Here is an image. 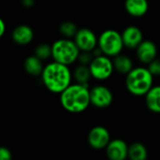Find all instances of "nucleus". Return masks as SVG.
Instances as JSON below:
<instances>
[{"label":"nucleus","mask_w":160,"mask_h":160,"mask_svg":"<svg viewBox=\"0 0 160 160\" xmlns=\"http://www.w3.org/2000/svg\"><path fill=\"white\" fill-rule=\"evenodd\" d=\"M40 76L44 86L50 92L55 94L62 93L71 84L72 80V74L68 66L55 61L44 66Z\"/></svg>","instance_id":"nucleus-1"},{"label":"nucleus","mask_w":160,"mask_h":160,"mask_svg":"<svg viewBox=\"0 0 160 160\" xmlns=\"http://www.w3.org/2000/svg\"><path fill=\"white\" fill-rule=\"evenodd\" d=\"M60 103L62 107L71 113L84 112L90 103V89L88 85L74 83L68 85L60 93Z\"/></svg>","instance_id":"nucleus-2"},{"label":"nucleus","mask_w":160,"mask_h":160,"mask_svg":"<svg viewBox=\"0 0 160 160\" xmlns=\"http://www.w3.org/2000/svg\"><path fill=\"white\" fill-rule=\"evenodd\" d=\"M153 75L148 68L139 67L133 68L126 78L128 91L136 97H142L153 87Z\"/></svg>","instance_id":"nucleus-3"},{"label":"nucleus","mask_w":160,"mask_h":160,"mask_svg":"<svg viewBox=\"0 0 160 160\" xmlns=\"http://www.w3.org/2000/svg\"><path fill=\"white\" fill-rule=\"evenodd\" d=\"M80 49L70 38H60L52 45V57L53 61L70 66L78 60Z\"/></svg>","instance_id":"nucleus-4"},{"label":"nucleus","mask_w":160,"mask_h":160,"mask_svg":"<svg viewBox=\"0 0 160 160\" xmlns=\"http://www.w3.org/2000/svg\"><path fill=\"white\" fill-rule=\"evenodd\" d=\"M98 46L102 53L109 57H114L121 53L125 47L121 33L113 29L105 30L100 34L98 38Z\"/></svg>","instance_id":"nucleus-5"},{"label":"nucleus","mask_w":160,"mask_h":160,"mask_svg":"<svg viewBox=\"0 0 160 160\" xmlns=\"http://www.w3.org/2000/svg\"><path fill=\"white\" fill-rule=\"evenodd\" d=\"M89 68L92 77L98 81H105L109 79L114 69L112 61L105 54L95 56L89 64Z\"/></svg>","instance_id":"nucleus-6"},{"label":"nucleus","mask_w":160,"mask_h":160,"mask_svg":"<svg viewBox=\"0 0 160 160\" xmlns=\"http://www.w3.org/2000/svg\"><path fill=\"white\" fill-rule=\"evenodd\" d=\"M113 100L112 91L104 85H97L90 89V103L97 108H107Z\"/></svg>","instance_id":"nucleus-7"},{"label":"nucleus","mask_w":160,"mask_h":160,"mask_svg":"<svg viewBox=\"0 0 160 160\" xmlns=\"http://www.w3.org/2000/svg\"><path fill=\"white\" fill-rule=\"evenodd\" d=\"M74 42L81 52H92L98 45V38L92 30L81 28L74 36Z\"/></svg>","instance_id":"nucleus-8"},{"label":"nucleus","mask_w":160,"mask_h":160,"mask_svg":"<svg viewBox=\"0 0 160 160\" xmlns=\"http://www.w3.org/2000/svg\"><path fill=\"white\" fill-rule=\"evenodd\" d=\"M88 143L89 145L96 149L100 150L106 148L108 143L111 141V136L109 130L101 126L93 128L88 133Z\"/></svg>","instance_id":"nucleus-9"},{"label":"nucleus","mask_w":160,"mask_h":160,"mask_svg":"<svg viewBox=\"0 0 160 160\" xmlns=\"http://www.w3.org/2000/svg\"><path fill=\"white\" fill-rule=\"evenodd\" d=\"M105 149L108 158L111 160H125L128 155V145L120 139L110 141Z\"/></svg>","instance_id":"nucleus-10"},{"label":"nucleus","mask_w":160,"mask_h":160,"mask_svg":"<svg viewBox=\"0 0 160 160\" xmlns=\"http://www.w3.org/2000/svg\"><path fill=\"white\" fill-rule=\"evenodd\" d=\"M121 35L124 46L128 49H136L143 40V35L142 30L134 25H129L125 28Z\"/></svg>","instance_id":"nucleus-11"},{"label":"nucleus","mask_w":160,"mask_h":160,"mask_svg":"<svg viewBox=\"0 0 160 160\" xmlns=\"http://www.w3.org/2000/svg\"><path fill=\"white\" fill-rule=\"evenodd\" d=\"M137 49V56L143 64H149L157 58L158 49L156 44L151 40H142Z\"/></svg>","instance_id":"nucleus-12"},{"label":"nucleus","mask_w":160,"mask_h":160,"mask_svg":"<svg viewBox=\"0 0 160 160\" xmlns=\"http://www.w3.org/2000/svg\"><path fill=\"white\" fill-rule=\"evenodd\" d=\"M11 38L18 45H27L34 38V31L27 24H20L13 29Z\"/></svg>","instance_id":"nucleus-13"},{"label":"nucleus","mask_w":160,"mask_h":160,"mask_svg":"<svg viewBox=\"0 0 160 160\" xmlns=\"http://www.w3.org/2000/svg\"><path fill=\"white\" fill-rule=\"evenodd\" d=\"M125 8L127 12L134 17H142L148 11L147 0H126Z\"/></svg>","instance_id":"nucleus-14"},{"label":"nucleus","mask_w":160,"mask_h":160,"mask_svg":"<svg viewBox=\"0 0 160 160\" xmlns=\"http://www.w3.org/2000/svg\"><path fill=\"white\" fill-rule=\"evenodd\" d=\"M144 97L147 108L155 113H160V85L153 86Z\"/></svg>","instance_id":"nucleus-15"},{"label":"nucleus","mask_w":160,"mask_h":160,"mask_svg":"<svg viewBox=\"0 0 160 160\" xmlns=\"http://www.w3.org/2000/svg\"><path fill=\"white\" fill-rule=\"evenodd\" d=\"M43 68L44 67L42 64V60L35 54L28 56L23 62V68L25 72L31 76L41 75Z\"/></svg>","instance_id":"nucleus-16"},{"label":"nucleus","mask_w":160,"mask_h":160,"mask_svg":"<svg viewBox=\"0 0 160 160\" xmlns=\"http://www.w3.org/2000/svg\"><path fill=\"white\" fill-rule=\"evenodd\" d=\"M112 63H113L114 69L120 74L127 75L133 68L132 60L128 56L121 54V53L114 56Z\"/></svg>","instance_id":"nucleus-17"},{"label":"nucleus","mask_w":160,"mask_h":160,"mask_svg":"<svg viewBox=\"0 0 160 160\" xmlns=\"http://www.w3.org/2000/svg\"><path fill=\"white\" fill-rule=\"evenodd\" d=\"M148 157V151L144 144L141 142H133L128 146V158L131 160H145Z\"/></svg>","instance_id":"nucleus-18"},{"label":"nucleus","mask_w":160,"mask_h":160,"mask_svg":"<svg viewBox=\"0 0 160 160\" xmlns=\"http://www.w3.org/2000/svg\"><path fill=\"white\" fill-rule=\"evenodd\" d=\"M73 77L75 79V81L77 82V83H81V84H84V85H88V82L92 77L89 66L86 65H79L74 72H73Z\"/></svg>","instance_id":"nucleus-19"},{"label":"nucleus","mask_w":160,"mask_h":160,"mask_svg":"<svg viewBox=\"0 0 160 160\" xmlns=\"http://www.w3.org/2000/svg\"><path fill=\"white\" fill-rule=\"evenodd\" d=\"M59 31L62 36H64L67 38H74L78 31V27L75 22H70V21H66L62 22L59 26Z\"/></svg>","instance_id":"nucleus-20"},{"label":"nucleus","mask_w":160,"mask_h":160,"mask_svg":"<svg viewBox=\"0 0 160 160\" xmlns=\"http://www.w3.org/2000/svg\"><path fill=\"white\" fill-rule=\"evenodd\" d=\"M34 54L41 60L49 59L52 57V46L47 43H40L36 47Z\"/></svg>","instance_id":"nucleus-21"},{"label":"nucleus","mask_w":160,"mask_h":160,"mask_svg":"<svg viewBox=\"0 0 160 160\" xmlns=\"http://www.w3.org/2000/svg\"><path fill=\"white\" fill-rule=\"evenodd\" d=\"M94 54L92 52H80L78 60L79 63L81 65H86L89 66V64L92 62V60L94 59Z\"/></svg>","instance_id":"nucleus-22"},{"label":"nucleus","mask_w":160,"mask_h":160,"mask_svg":"<svg viewBox=\"0 0 160 160\" xmlns=\"http://www.w3.org/2000/svg\"><path fill=\"white\" fill-rule=\"evenodd\" d=\"M149 71L152 73L153 76H159L160 75V59H154L152 62L148 64Z\"/></svg>","instance_id":"nucleus-23"},{"label":"nucleus","mask_w":160,"mask_h":160,"mask_svg":"<svg viewBox=\"0 0 160 160\" xmlns=\"http://www.w3.org/2000/svg\"><path fill=\"white\" fill-rule=\"evenodd\" d=\"M12 158V154L7 147L0 146V160H10Z\"/></svg>","instance_id":"nucleus-24"},{"label":"nucleus","mask_w":160,"mask_h":160,"mask_svg":"<svg viewBox=\"0 0 160 160\" xmlns=\"http://www.w3.org/2000/svg\"><path fill=\"white\" fill-rule=\"evenodd\" d=\"M6 32V23L2 18H0V38L4 36Z\"/></svg>","instance_id":"nucleus-25"},{"label":"nucleus","mask_w":160,"mask_h":160,"mask_svg":"<svg viewBox=\"0 0 160 160\" xmlns=\"http://www.w3.org/2000/svg\"><path fill=\"white\" fill-rule=\"evenodd\" d=\"M22 3L26 8H31L35 5V0H22Z\"/></svg>","instance_id":"nucleus-26"}]
</instances>
